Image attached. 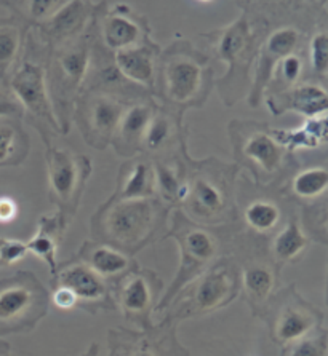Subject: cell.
Listing matches in <instances>:
<instances>
[{"mask_svg":"<svg viewBox=\"0 0 328 356\" xmlns=\"http://www.w3.org/2000/svg\"><path fill=\"white\" fill-rule=\"evenodd\" d=\"M0 118H10V120H23V107L15 98V95L8 90V86L0 85Z\"/></svg>","mask_w":328,"mask_h":356,"instance_id":"60d3db41","label":"cell"},{"mask_svg":"<svg viewBox=\"0 0 328 356\" xmlns=\"http://www.w3.org/2000/svg\"><path fill=\"white\" fill-rule=\"evenodd\" d=\"M281 356H328L327 329L322 327L313 336L282 347Z\"/></svg>","mask_w":328,"mask_h":356,"instance_id":"f35d334b","label":"cell"},{"mask_svg":"<svg viewBox=\"0 0 328 356\" xmlns=\"http://www.w3.org/2000/svg\"><path fill=\"white\" fill-rule=\"evenodd\" d=\"M18 216V203L10 197H0V224H10Z\"/></svg>","mask_w":328,"mask_h":356,"instance_id":"b9f144b4","label":"cell"},{"mask_svg":"<svg viewBox=\"0 0 328 356\" xmlns=\"http://www.w3.org/2000/svg\"><path fill=\"white\" fill-rule=\"evenodd\" d=\"M68 225V219L61 213L44 214L37 224L36 235L26 241L28 254H34L42 262H45L52 277H55L58 270V250H60Z\"/></svg>","mask_w":328,"mask_h":356,"instance_id":"4316f807","label":"cell"},{"mask_svg":"<svg viewBox=\"0 0 328 356\" xmlns=\"http://www.w3.org/2000/svg\"><path fill=\"white\" fill-rule=\"evenodd\" d=\"M212 56L186 39H176L160 51L154 99L175 114L203 107L214 88Z\"/></svg>","mask_w":328,"mask_h":356,"instance_id":"6da1fadb","label":"cell"},{"mask_svg":"<svg viewBox=\"0 0 328 356\" xmlns=\"http://www.w3.org/2000/svg\"><path fill=\"white\" fill-rule=\"evenodd\" d=\"M160 51H162L160 45L149 39L136 47L112 53V58H114L116 67L128 82L154 96L155 71H157Z\"/></svg>","mask_w":328,"mask_h":356,"instance_id":"cb8c5ba5","label":"cell"},{"mask_svg":"<svg viewBox=\"0 0 328 356\" xmlns=\"http://www.w3.org/2000/svg\"><path fill=\"white\" fill-rule=\"evenodd\" d=\"M239 294V262L231 256H223L180 291L165 310L164 318L180 323L187 318L207 316L228 307Z\"/></svg>","mask_w":328,"mask_h":356,"instance_id":"9c48e42d","label":"cell"},{"mask_svg":"<svg viewBox=\"0 0 328 356\" xmlns=\"http://www.w3.org/2000/svg\"><path fill=\"white\" fill-rule=\"evenodd\" d=\"M266 106L274 117L295 112L306 118L327 117L328 93L324 85L301 82L292 88L272 91L266 96Z\"/></svg>","mask_w":328,"mask_h":356,"instance_id":"7402d4cb","label":"cell"},{"mask_svg":"<svg viewBox=\"0 0 328 356\" xmlns=\"http://www.w3.org/2000/svg\"><path fill=\"white\" fill-rule=\"evenodd\" d=\"M303 224L304 232L309 236V240H315L327 245L328 230H327V203L325 198L319 202L304 204L303 208Z\"/></svg>","mask_w":328,"mask_h":356,"instance_id":"74e56055","label":"cell"},{"mask_svg":"<svg viewBox=\"0 0 328 356\" xmlns=\"http://www.w3.org/2000/svg\"><path fill=\"white\" fill-rule=\"evenodd\" d=\"M186 163V195L180 208L187 218L205 227H224L239 219L237 181L240 170L235 163L210 157Z\"/></svg>","mask_w":328,"mask_h":356,"instance_id":"277c9868","label":"cell"},{"mask_svg":"<svg viewBox=\"0 0 328 356\" xmlns=\"http://www.w3.org/2000/svg\"><path fill=\"white\" fill-rule=\"evenodd\" d=\"M10 355V343L5 341H0V356Z\"/></svg>","mask_w":328,"mask_h":356,"instance_id":"ee69618b","label":"cell"},{"mask_svg":"<svg viewBox=\"0 0 328 356\" xmlns=\"http://www.w3.org/2000/svg\"><path fill=\"white\" fill-rule=\"evenodd\" d=\"M309 63L317 83L327 85L328 79V32L325 28L315 29L309 40Z\"/></svg>","mask_w":328,"mask_h":356,"instance_id":"d590c367","label":"cell"},{"mask_svg":"<svg viewBox=\"0 0 328 356\" xmlns=\"http://www.w3.org/2000/svg\"><path fill=\"white\" fill-rule=\"evenodd\" d=\"M173 211L157 197L139 200L107 198L91 216V236L134 256L154 241L164 240L169 216Z\"/></svg>","mask_w":328,"mask_h":356,"instance_id":"7a4b0ae2","label":"cell"},{"mask_svg":"<svg viewBox=\"0 0 328 356\" xmlns=\"http://www.w3.org/2000/svg\"><path fill=\"white\" fill-rule=\"evenodd\" d=\"M309 236L306 235L298 218L292 216L285 222L283 227L272 235V240L269 241V257L282 270L285 266L298 262L304 256V252L309 248Z\"/></svg>","mask_w":328,"mask_h":356,"instance_id":"f546056e","label":"cell"},{"mask_svg":"<svg viewBox=\"0 0 328 356\" xmlns=\"http://www.w3.org/2000/svg\"><path fill=\"white\" fill-rule=\"evenodd\" d=\"M157 106L159 102L154 98H148L133 101L125 107L111 143L119 157L133 159L139 155L143 136Z\"/></svg>","mask_w":328,"mask_h":356,"instance_id":"603a6c76","label":"cell"},{"mask_svg":"<svg viewBox=\"0 0 328 356\" xmlns=\"http://www.w3.org/2000/svg\"><path fill=\"white\" fill-rule=\"evenodd\" d=\"M71 291L77 302V309L96 315L101 310H116L111 284L96 275L90 267L77 259L58 264L55 277H52V288Z\"/></svg>","mask_w":328,"mask_h":356,"instance_id":"ac0fdd59","label":"cell"},{"mask_svg":"<svg viewBox=\"0 0 328 356\" xmlns=\"http://www.w3.org/2000/svg\"><path fill=\"white\" fill-rule=\"evenodd\" d=\"M128 104L130 101L106 91L84 90L75 102L72 122L77 125L85 143L93 149L104 150L111 145Z\"/></svg>","mask_w":328,"mask_h":356,"instance_id":"4fadbf2b","label":"cell"},{"mask_svg":"<svg viewBox=\"0 0 328 356\" xmlns=\"http://www.w3.org/2000/svg\"><path fill=\"white\" fill-rule=\"evenodd\" d=\"M240 293L251 309L253 316H258L265 309L269 299L276 294L279 286L281 268L272 262L267 254H250L239 266Z\"/></svg>","mask_w":328,"mask_h":356,"instance_id":"44dd1931","label":"cell"},{"mask_svg":"<svg viewBox=\"0 0 328 356\" xmlns=\"http://www.w3.org/2000/svg\"><path fill=\"white\" fill-rule=\"evenodd\" d=\"M164 282L154 270L138 267L111 284L116 309L134 329L153 326V316L162 298Z\"/></svg>","mask_w":328,"mask_h":356,"instance_id":"5bb4252c","label":"cell"},{"mask_svg":"<svg viewBox=\"0 0 328 356\" xmlns=\"http://www.w3.org/2000/svg\"><path fill=\"white\" fill-rule=\"evenodd\" d=\"M185 152H187V141L182 117L159 104L143 136L139 155L164 160L180 157Z\"/></svg>","mask_w":328,"mask_h":356,"instance_id":"d6986e66","label":"cell"},{"mask_svg":"<svg viewBox=\"0 0 328 356\" xmlns=\"http://www.w3.org/2000/svg\"><path fill=\"white\" fill-rule=\"evenodd\" d=\"M95 26L96 40L111 53L127 50L150 39L146 18L123 2H100L96 5Z\"/></svg>","mask_w":328,"mask_h":356,"instance_id":"2e32d148","label":"cell"},{"mask_svg":"<svg viewBox=\"0 0 328 356\" xmlns=\"http://www.w3.org/2000/svg\"><path fill=\"white\" fill-rule=\"evenodd\" d=\"M165 238H175L180 248V268L173 282L160 298L154 315H164L171 300L180 294L185 286L194 282L219 257H223L224 240L219 229L205 227L194 222L181 209H173L171 224L165 232L164 240Z\"/></svg>","mask_w":328,"mask_h":356,"instance_id":"52a82bcc","label":"cell"},{"mask_svg":"<svg viewBox=\"0 0 328 356\" xmlns=\"http://www.w3.org/2000/svg\"><path fill=\"white\" fill-rule=\"evenodd\" d=\"M258 318L267 325L272 342L287 347L324 327L325 315L298 293L297 284L276 291Z\"/></svg>","mask_w":328,"mask_h":356,"instance_id":"8fae6325","label":"cell"},{"mask_svg":"<svg viewBox=\"0 0 328 356\" xmlns=\"http://www.w3.org/2000/svg\"><path fill=\"white\" fill-rule=\"evenodd\" d=\"M66 2L68 0H5L0 5L7 7L12 16L32 29L60 12Z\"/></svg>","mask_w":328,"mask_h":356,"instance_id":"e575fe53","label":"cell"},{"mask_svg":"<svg viewBox=\"0 0 328 356\" xmlns=\"http://www.w3.org/2000/svg\"><path fill=\"white\" fill-rule=\"evenodd\" d=\"M155 197L153 160L136 155L120 165L116 191L111 200H139Z\"/></svg>","mask_w":328,"mask_h":356,"instance_id":"484cf974","label":"cell"},{"mask_svg":"<svg viewBox=\"0 0 328 356\" xmlns=\"http://www.w3.org/2000/svg\"><path fill=\"white\" fill-rule=\"evenodd\" d=\"M31 150L29 134L19 120L0 118V168L23 163Z\"/></svg>","mask_w":328,"mask_h":356,"instance_id":"836d02e7","label":"cell"},{"mask_svg":"<svg viewBox=\"0 0 328 356\" xmlns=\"http://www.w3.org/2000/svg\"><path fill=\"white\" fill-rule=\"evenodd\" d=\"M74 259L90 267L109 284H114L123 275L139 267V264L132 256L95 240H85Z\"/></svg>","mask_w":328,"mask_h":356,"instance_id":"d4e9b609","label":"cell"},{"mask_svg":"<svg viewBox=\"0 0 328 356\" xmlns=\"http://www.w3.org/2000/svg\"><path fill=\"white\" fill-rule=\"evenodd\" d=\"M304 72V61L299 56V53L290 55L283 58L281 63L277 64L276 72H274L272 82L269 85L266 93H272V91L292 88V86L301 83Z\"/></svg>","mask_w":328,"mask_h":356,"instance_id":"8d00e7d4","label":"cell"},{"mask_svg":"<svg viewBox=\"0 0 328 356\" xmlns=\"http://www.w3.org/2000/svg\"><path fill=\"white\" fill-rule=\"evenodd\" d=\"M28 256L26 241L0 236V268L15 266Z\"/></svg>","mask_w":328,"mask_h":356,"instance_id":"ab89813d","label":"cell"},{"mask_svg":"<svg viewBox=\"0 0 328 356\" xmlns=\"http://www.w3.org/2000/svg\"><path fill=\"white\" fill-rule=\"evenodd\" d=\"M5 356H13V355H5Z\"/></svg>","mask_w":328,"mask_h":356,"instance_id":"f6af8a7d","label":"cell"},{"mask_svg":"<svg viewBox=\"0 0 328 356\" xmlns=\"http://www.w3.org/2000/svg\"><path fill=\"white\" fill-rule=\"evenodd\" d=\"M269 19L256 10L244 8L226 28L202 34L213 51V59L228 63V72L214 80L224 106L233 107L247 98L251 86V67L269 31Z\"/></svg>","mask_w":328,"mask_h":356,"instance_id":"3957f363","label":"cell"},{"mask_svg":"<svg viewBox=\"0 0 328 356\" xmlns=\"http://www.w3.org/2000/svg\"><path fill=\"white\" fill-rule=\"evenodd\" d=\"M242 219L251 235L267 238L279 229L282 220V208L274 198L258 197L245 204Z\"/></svg>","mask_w":328,"mask_h":356,"instance_id":"d6a6232c","label":"cell"},{"mask_svg":"<svg viewBox=\"0 0 328 356\" xmlns=\"http://www.w3.org/2000/svg\"><path fill=\"white\" fill-rule=\"evenodd\" d=\"M29 28L15 16H0V85L7 86L23 58Z\"/></svg>","mask_w":328,"mask_h":356,"instance_id":"f1b7e54d","label":"cell"},{"mask_svg":"<svg viewBox=\"0 0 328 356\" xmlns=\"http://www.w3.org/2000/svg\"><path fill=\"white\" fill-rule=\"evenodd\" d=\"M276 141L295 154L298 150L319 149L327 143V117L306 118L303 125L297 129L272 128Z\"/></svg>","mask_w":328,"mask_h":356,"instance_id":"1f68e13d","label":"cell"},{"mask_svg":"<svg viewBox=\"0 0 328 356\" xmlns=\"http://www.w3.org/2000/svg\"><path fill=\"white\" fill-rule=\"evenodd\" d=\"M47 195L68 222L77 214L85 186L91 176V160L87 155L69 152L55 145L47 147Z\"/></svg>","mask_w":328,"mask_h":356,"instance_id":"7c38bea8","label":"cell"},{"mask_svg":"<svg viewBox=\"0 0 328 356\" xmlns=\"http://www.w3.org/2000/svg\"><path fill=\"white\" fill-rule=\"evenodd\" d=\"M96 39L95 16L82 34L47 51L45 82L52 109L63 136L71 131L74 107L82 95Z\"/></svg>","mask_w":328,"mask_h":356,"instance_id":"5b68a950","label":"cell"},{"mask_svg":"<svg viewBox=\"0 0 328 356\" xmlns=\"http://www.w3.org/2000/svg\"><path fill=\"white\" fill-rule=\"evenodd\" d=\"M228 134L235 165L253 176L256 187L272 188L288 179L297 163L295 154L276 141L267 123L231 120Z\"/></svg>","mask_w":328,"mask_h":356,"instance_id":"8992f818","label":"cell"},{"mask_svg":"<svg viewBox=\"0 0 328 356\" xmlns=\"http://www.w3.org/2000/svg\"><path fill=\"white\" fill-rule=\"evenodd\" d=\"M50 293L32 272L0 280V336L34 331L48 314Z\"/></svg>","mask_w":328,"mask_h":356,"instance_id":"30bf717a","label":"cell"},{"mask_svg":"<svg viewBox=\"0 0 328 356\" xmlns=\"http://www.w3.org/2000/svg\"><path fill=\"white\" fill-rule=\"evenodd\" d=\"M96 2H84V0H68L60 12L55 13L45 23L32 28L37 39L44 45L47 51L63 45L74 37L82 34L93 21L96 12Z\"/></svg>","mask_w":328,"mask_h":356,"instance_id":"ffe728a7","label":"cell"},{"mask_svg":"<svg viewBox=\"0 0 328 356\" xmlns=\"http://www.w3.org/2000/svg\"><path fill=\"white\" fill-rule=\"evenodd\" d=\"M107 348V356H189L178 341V323L166 318L148 329H109Z\"/></svg>","mask_w":328,"mask_h":356,"instance_id":"9a60e30c","label":"cell"},{"mask_svg":"<svg viewBox=\"0 0 328 356\" xmlns=\"http://www.w3.org/2000/svg\"><path fill=\"white\" fill-rule=\"evenodd\" d=\"M47 50L32 29L26 35L23 58L8 80V90L23 107L24 117L40 134L42 141L50 147L53 138L61 136V128L52 109L45 82Z\"/></svg>","mask_w":328,"mask_h":356,"instance_id":"ba28073f","label":"cell"},{"mask_svg":"<svg viewBox=\"0 0 328 356\" xmlns=\"http://www.w3.org/2000/svg\"><path fill=\"white\" fill-rule=\"evenodd\" d=\"M187 152L175 159L153 160L155 197L169 204L171 209L180 208L186 195V159Z\"/></svg>","mask_w":328,"mask_h":356,"instance_id":"83f0119b","label":"cell"},{"mask_svg":"<svg viewBox=\"0 0 328 356\" xmlns=\"http://www.w3.org/2000/svg\"><path fill=\"white\" fill-rule=\"evenodd\" d=\"M98 355H100V345L96 342H91L88 345V348L85 350V352L80 356H98Z\"/></svg>","mask_w":328,"mask_h":356,"instance_id":"7bdbcfd3","label":"cell"},{"mask_svg":"<svg viewBox=\"0 0 328 356\" xmlns=\"http://www.w3.org/2000/svg\"><path fill=\"white\" fill-rule=\"evenodd\" d=\"M304 40V31L297 24H281L276 29L267 31L263 39L255 59V75L251 77V86L247 99L249 106L256 109L265 99V95L272 82L277 64L283 58L298 53Z\"/></svg>","mask_w":328,"mask_h":356,"instance_id":"e0dca14e","label":"cell"},{"mask_svg":"<svg viewBox=\"0 0 328 356\" xmlns=\"http://www.w3.org/2000/svg\"><path fill=\"white\" fill-rule=\"evenodd\" d=\"M328 188V170L324 165L309 166L299 170L292 177H288L287 184L281 186V195L288 200H297L304 204H311L325 198Z\"/></svg>","mask_w":328,"mask_h":356,"instance_id":"4dcf8cb0","label":"cell"}]
</instances>
